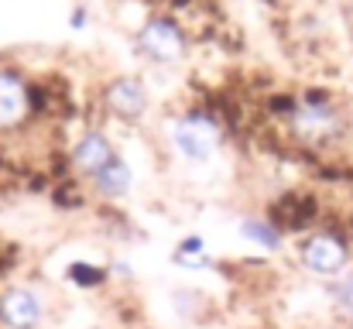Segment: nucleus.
<instances>
[{"instance_id":"1","label":"nucleus","mask_w":353,"mask_h":329,"mask_svg":"<svg viewBox=\"0 0 353 329\" xmlns=\"http://www.w3.org/2000/svg\"><path fill=\"white\" fill-rule=\"evenodd\" d=\"M223 117L216 107H189L168 130L175 154L189 165H206L223 144Z\"/></svg>"},{"instance_id":"2","label":"nucleus","mask_w":353,"mask_h":329,"mask_svg":"<svg viewBox=\"0 0 353 329\" xmlns=\"http://www.w3.org/2000/svg\"><path fill=\"white\" fill-rule=\"evenodd\" d=\"M288 127H292V134L302 144L326 148V144H333V141L343 137L347 117H343L340 103L333 100V93H326V90H305L299 97V110L288 120Z\"/></svg>"},{"instance_id":"3","label":"nucleus","mask_w":353,"mask_h":329,"mask_svg":"<svg viewBox=\"0 0 353 329\" xmlns=\"http://www.w3.org/2000/svg\"><path fill=\"white\" fill-rule=\"evenodd\" d=\"M350 257H353V247H350V237L340 233V230H312L302 247H299V264L323 278V281H333L340 275L350 271Z\"/></svg>"},{"instance_id":"4","label":"nucleus","mask_w":353,"mask_h":329,"mask_svg":"<svg viewBox=\"0 0 353 329\" xmlns=\"http://www.w3.org/2000/svg\"><path fill=\"white\" fill-rule=\"evenodd\" d=\"M134 48L154 66H175L189 52V34L172 14H151L137 28Z\"/></svg>"},{"instance_id":"5","label":"nucleus","mask_w":353,"mask_h":329,"mask_svg":"<svg viewBox=\"0 0 353 329\" xmlns=\"http://www.w3.org/2000/svg\"><path fill=\"white\" fill-rule=\"evenodd\" d=\"M103 107L123 123H141L148 117V110H151V97H148L144 79H137V76L110 79L103 86Z\"/></svg>"},{"instance_id":"6","label":"nucleus","mask_w":353,"mask_h":329,"mask_svg":"<svg viewBox=\"0 0 353 329\" xmlns=\"http://www.w3.org/2000/svg\"><path fill=\"white\" fill-rule=\"evenodd\" d=\"M271 223L281 230V233H305L319 223V203L309 196V192H285L281 199L271 203Z\"/></svg>"},{"instance_id":"7","label":"nucleus","mask_w":353,"mask_h":329,"mask_svg":"<svg viewBox=\"0 0 353 329\" xmlns=\"http://www.w3.org/2000/svg\"><path fill=\"white\" fill-rule=\"evenodd\" d=\"M114 154H117V148H114L110 134H103V130H86V134L76 141V148H72V154H69V165H72L76 175L93 179L100 168H107V161H110Z\"/></svg>"},{"instance_id":"8","label":"nucleus","mask_w":353,"mask_h":329,"mask_svg":"<svg viewBox=\"0 0 353 329\" xmlns=\"http://www.w3.org/2000/svg\"><path fill=\"white\" fill-rule=\"evenodd\" d=\"M41 316L45 306L31 288H7L0 295V323L7 329H38Z\"/></svg>"},{"instance_id":"9","label":"nucleus","mask_w":353,"mask_h":329,"mask_svg":"<svg viewBox=\"0 0 353 329\" xmlns=\"http://www.w3.org/2000/svg\"><path fill=\"white\" fill-rule=\"evenodd\" d=\"M31 86L10 72V69H0V130H10V127H21L31 113Z\"/></svg>"},{"instance_id":"10","label":"nucleus","mask_w":353,"mask_h":329,"mask_svg":"<svg viewBox=\"0 0 353 329\" xmlns=\"http://www.w3.org/2000/svg\"><path fill=\"white\" fill-rule=\"evenodd\" d=\"M90 186H93V192H97L100 199H107V203L123 199V196L130 192V186H134V172H130L127 158L117 151V154L107 161V168H100V172L90 179Z\"/></svg>"},{"instance_id":"11","label":"nucleus","mask_w":353,"mask_h":329,"mask_svg":"<svg viewBox=\"0 0 353 329\" xmlns=\"http://www.w3.org/2000/svg\"><path fill=\"white\" fill-rule=\"evenodd\" d=\"M236 230H240V237L247 240V243H254V247H261V250H268V254H278L281 247H285V233L271 223L268 217H243L236 223Z\"/></svg>"},{"instance_id":"12","label":"nucleus","mask_w":353,"mask_h":329,"mask_svg":"<svg viewBox=\"0 0 353 329\" xmlns=\"http://www.w3.org/2000/svg\"><path fill=\"white\" fill-rule=\"evenodd\" d=\"M65 278L76 285V288H86V292H93V288H103L114 275H110V268L107 264H93V261H72L69 264V271H65Z\"/></svg>"},{"instance_id":"13","label":"nucleus","mask_w":353,"mask_h":329,"mask_svg":"<svg viewBox=\"0 0 353 329\" xmlns=\"http://www.w3.org/2000/svg\"><path fill=\"white\" fill-rule=\"evenodd\" d=\"M326 295H330V302L336 306V312H340L347 323H353V271L333 278V281L326 285Z\"/></svg>"},{"instance_id":"14","label":"nucleus","mask_w":353,"mask_h":329,"mask_svg":"<svg viewBox=\"0 0 353 329\" xmlns=\"http://www.w3.org/2000/svg\"><path fill=\"white\" fill-rule=\"evenodd\" d=\"M203 254H206V240L199 233H189V237L179 240V247L172 254V264H182V261H192V257H203Z\"/></svg>"},{"instance_id":"15","label":"nucleus","mask_w":353,"mask_h":329,"mask_svg":"<svg viewBox=\"0 0 353 329\" xmlns=\"http://www.w3.org/2000/svg\"><path fill=\"white\" fill-rule=\"evenodd\" d=\"M86 21H90V10H86V7H76V10L69 14V24H72L76 31H79V28H86Z\"/></svg>"},{"instance_id":"16","label":"nucleus","mask_w":353,"mask_h":329,"mask_svg":"<svg viewBox=\"0 0 353 329\" xmlns=\"http://www.w3.org/2000/svg\"><path fill=\"white\" fill-rule=\"evenodd\" d=\"M350 329H353V323H350Z\"/></svg>"}]
</instances>
